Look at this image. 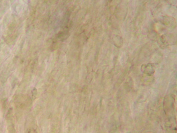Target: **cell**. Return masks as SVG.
Wrapping results in <instances>:
<instances>
[{"mask_svg": "<svg viewBox=\"0 0 177 133\" xmlns=\"http://www.w3.org/2000/svg\"><path fill=\"white\" fill-rule=\"evenodd\" d=\"M141 70L143 73L148 76H152L155 72L154 66L151 63L142 65L141 67Z\"/></svg>", "mask_w": 177, "mask_h": 133, "instance_id": "cell-1", "label": "cell"}]
</instances>
